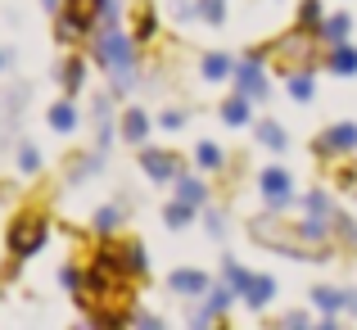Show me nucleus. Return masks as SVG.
<instances>
[{
    "instance_id": "cd10ccee",
    "label": "nucleus",
    "mask_w": 357,
    "mask_h": 330,
    "mask_svg": "<svg viewBox=\"0 0 357 330\" xmlns=\"http://www.w3.org/2000/svg\"><path fill=\"white\" fill-rule=\"evenodd\" d=\"M118 222H122V213H118V209H100V213H96V231H100V235H114V231H118Z\"/></svg>"
},
{
    "instance_id": "5701e85b",
    "label": "nucleus",
    "mask_w": 357,
    "mask_h": 330,
    "mask_svg": "<svg viewBox=\"0 0 357 330\" xmlns=\"http://www.w3.org/2000/svg\"><path fill=\"white\" fill-rule=\"evenodd\" d=\"M285 82L294 100H312V73H285Z\"/></svg>"
},
{
    "instance_id": "f03ea898",
    "label": "nucleus",
    "mask_w": 357,
    "mask_h": 330,
    "mask_svg": "<svg viewBox=\"0 0 357 330\" xmlns=\"http://www.w3.org/2000/svg\"><path fill=\"white\" fill-rule=\"evenodd\" d=\"M45 231H50V226H45V218H41L36 209L18 213V218L9 222V235H5V240H9V253H14L18 262H23V258H32V253L45 244Z\"/></svg>"
},
{
    "instance_id": "bb28decb",
    "label": "nucleus",
    "mask_w": 357,
    "mask_h": 330,
    "mask_svg": "<svg viewBox=\"0 0 357 330\" xmlns=\"http://www.w3.org/2000/svg\"><path fill=\"white\" fill-rule=\"evenodd\" d=\"M312 299H317V308H321V313H340V308H344V294H340V290H326V285L317 290Z\"/></svg>"
},
{
    "instance_id": "2f4dec72",
    "label": "nucleus",
    "mask_w": 357,
    "mask_h": 330,
    "mask_svg": "<svg viewBox=\"0 0 357 330\" xmlns=\"http://www.w3.org/2000/svg\"><path fill=\"white\" fill-rule=\"evenodd\" d=\"M18 167H23V172H41V154H36L32 145H23L18 149Z\"/></svg>"
},
{
    "instance_id": "4468645a",
    "label": "nucleus",
    "mask_w": 357,
    "mask_h": 330,
    "mask_svg": "<svg viewBox=\"0 0 357 330\" xmlns=\"http://www.w3.org/2000/svg\"><path fill=\"white\" fill-rule=\"evenodd\" d=\"M50 127L63 131V136H68V131H77V109H73V100H59V105L50 109Z\"/></svg>"
},
{
    "instance_id": "6e6552de",
    "label": "nucleus",
    "mask_w": 357,
    "mask_h": 330,
    "mask_svg": "<svg viewBox=\"0 0 357 330\" xmlns=\"http://www.w3.org/2000/svg\"><path fill=\"white\" fill-rule=\"evenodd\" d=\"M149 127H154V122H149L145 109H127V113H122V136H127L131 145H145Z\"/></svg>"
},
{
    "instance_id": "2eb2a0df",
    "label": "nucleus",
    "mask_w": 357,
    "mask_h": 330,
    "mask_svg": "<svg viewBox=\"0 0 357 330\" xmlns=\"http://www.w3.org/2000/svg\"><path fill=\"white\" fill-rule=\"evenodd\" d=\"M349 23H353L349 14H335V18H326V23H321V41H326V45H340V41H349Z\"/></svg>"
},
{
    "instance_id": "9b49d317",
    "label": "nucleus",
    "mask_w": 357,
    "mask_h": 330,
    "mask_svg": "<svg viewBox=\"0 0 357 330\" xmlns=\"http://www.w3.org/2000/svg\"><path fill=\"white\" fill-rule=\"evenodd\" d=\"M176 200H185V204H195V209H199V204L208 200V186H204L199 177L181 172V177H176Z\"/></svg>"
},
{
    "instance_id": "4be33fe9",
    "label": "nucleus",
    "mask_w": 357,
    "mask_h": 330,
    "mask_svg": "<svg viewBox=\"0 0 357 330\" xmlns=\"http://www.w3.org/2000/svg\"><path fill=\"white\" fill-rule=\"evenodd\" d=\"M298 18H303V27L307 32H321V0H303V5H298Z\"/></svg>"
},
{
    "instance_id": "f704fd0d",
    "label": "nucleus",
    "mask_w": 357,
    "mask_h": 330,
    "mask_svg": "<svg viewBox=\"0 0 357 330\" xmlns=\"http://www.w3.org/2000/svg\"><path fill=\"white\" fill-rule=\"evenodd\" d=\"M204 222H208V231H213V235H227V218H222L218 209H213V213H208V218H204Z\"/></svg>"
},
{
    "instance_id": "dca6fc26",
    "label": "nucleus",
    "mask_w": 357,
    "mask_h": 330,
    "mask_svg": "<svg viewBox=\"0 0 357 330\" xmlns=\"http://www.w3.org/2000/svg\"><path fill=\"white\" fill-rule=\"evenodd\" d=\"M163 222L172 226V231H181V226H190L195 222V204H185V200H176V204H167V213H163Z\"/></svg>"
},
{
    "instance_id": "412c9836",
    "label": "nucleus",
    "mask_w": 357,
    "mask_h": 330,
    "mask_svg": "<svg viewBox=\"0 0 357 330\" xmlns=\"http://www.w3.org/2000/svg\"><path fill=\"white\" fill-rule=\"evenodd\" d=\"M253 131H258V140H262L267 149H285V145H289V140H285V131H280L276 122H258Z\"/></svg>"
},
{
    "instance_id": "b1692460",
    "label": "nucleus",
    "mask_w": 357,
    "mask_h": 330,
    "mask_svg": "<svg viewBox=\"0 0 357 330\" xmlns=\"http://www.w3.org/2000/svg\"><path fill=\"white\" fill-rule=\"evenodd\" d=\"M331 231L340 235L344 244H353V249H357V222H353V218H344V213H335V218H331Z\"/></svg>"
},
{
    "instance_id": "6ab92c4d",
    "label": "nucleus",
    "mask_w": 357,
    "mask_h": 330,
    "mask_svg": "<svg viewBox=\"0 0 357 330\" xmlns=\"http://www.w3.org/2000/svg\"><path fill=\"white\" fill-rule=\"evenodd\" d=\"M158 32V18L149 5H136V41H149V36Z\"/></svg>"
},
{
    "instance_id": "f8f14e48",
    "label": "nucleus",
    "mask_w": 357,
    "mask_h": 330,
    "mask_svg": "<svg viewBox=\"0 0 357 330\" xmlns=\"http://www.w3.org/2000/svg\"><path fill=\"white\" fill-rule=\"evenodd\" d=\"M172 290H176V294H204V290H208V276H204V271H195V267L172 271Z\"/></svg>"
},
{
    "instance_id": "a878e982",
    "label": "nucleus",
    "mask_w": 357,
    "mask_h": 330,
    "mask_svg": "<svg viewBox=\"0 0 357 330\" xmlns=\"http://www.w3.org/2000/svg\"><path fill=\"white\" fill-rule=\"evenodd\" d=\"M227 18V0H199V23H213L218 27Z\"/></svg>"
},
{
    "instance_id": "4c0bfd02",
    "label": "nucleus",
    "mask_w": 357,
    "mask_h": 330,
    "mask_svg": "<svg viewBox=\"0 0 357 330\" xmlns=\"http://www.w3.org/2000/svg\"><path fill=\"white\" fill-rule=\"evenodd\" d=\"M0 68H5V54H0Z\"/></svg>"
},
{
    "instance_id": "f3484780",
    "label": "nucleus",
    "mask_w": 357,
    "mask_h": 330,
    "mask_svg": "<svg viewBox=\"0 0 357 330\" xmlns=\"http://www.w3.org/2000/svg\"><path fill=\"white\" fill-rule=\"evenodd\" d=\"M236 73V63L227 59V54H204V77L208 82H222V77H231Z\"/></svg>"
},
{
    "instance_id": "9d476101",
    "label": "nucleus",
    "mask_w": 357,
    "mask_h": 330,
    "mask_svg": "<svg viewBox=\"0 0 357 330\" xmlns=\"http://www.w3.org/2000/svg\"><path fill=\"white\" fill-rule=\"evenodd\" d=\"M271 294H276V280H271V276H253L249 290H244V303H249L253 313H262V308L271 303Z\"/></svg>"
},
{
    "instance_id": "20e7f679",
    "label": "nucleus",
    "mask_w": 357,
    "mask_h": 330,
    "mask_svg": "<svg viewBox=\"0 0 357 330\" xmlns=\"http://www.w3.org/2000/svg\"><path fill=\"white\" fill-rule=\"evenodd\" d=\"M236 82H240V91L249 100H267V73H262V54H249V59L236 68Z\"/></svg>"
},
{
    "instance_id": "c756f323",
    "label": "nucleus",
    "mask_w": 357,
    "mask_h": 330,
    "mask_svg": "<svg viewBox=\"0 0 357 330\" xmlns=\"http://www.w3.org/2000/svg\"><path fill=\"white\" fill-rule=\"evenodd\" d=\"M59 280H63V290H73V294H82V290H86V271H77V267H63Z\"/></svg>"
},
{
    "instance_id": "f257e3e1",
    "label": "nucleus",
    "mask_w": 357,
    "mask_h": 330,
    "mask_svg": "<svg viewBox=\"0 0 357 330\" xmlns=\"http://www.w3.org/2000/svg\"><path fill=\"white\" fill-rule=\"evenodd\" d=\"M96 59L105 63L109 73H114L118 87H131V82H136V45H131L114 23H109L105 32L96 36Z\"/></svg>"
},
{
    "instance_id": "72a5a7b5",
    "label": "nucleus",
    "mask_w": 357,
    "mask_h": 330,
    "mask_svg": "<svg viewBox=\"0 0 357 330\" xmlns=\"http://www.w3.org/2000/svg\"><path fill=\"white\" fill-rule=\"evenodd\" d=\"M163 127H167V131L185 127V113H181V109H167V113H163Z\"/></svg>"
},
{
    "instance_id": "c85d7f7f",
    "label": "nucleus",
    "mask_w": 357,
    "mask_h": 330,
    "mask_svg": "<svg viewBox=\"0 0 357 330\" xmlns=\"http://www.w3.org/2000/svg\"><path fill=\"white\" fill-rule=\"evenodd\" d=\"M145 267H149V258H145V244H127V271H131V276H140Z\"/></svg>"
},
{
    "instance_id": "1a4fd4ad",
    "label": "nucleus",
    "mask_w": 357,
    "mask_h": 330,
    "mask_svg": "<svg viewBox=\"0 0 357 330\" xmlns=\"http://www.w3.org/2000/svg\"><path fill=\"white\" fill-rule=\"evenodd\" d=\"M326 68H331V73H340V77H353V73H357V50H353V45H331V54H326Z\"/></svg>"
},
{
    "instance_id": "423d86ee",
    "label": "nucleus",
    "mask_w": 357,
    "mask_h": 330,
    "mask_svg": "<svg viewBox=\"0 0 357 330\" xmlns=\"http://www.w3.org/2000/svg\"><path fill=\"white\" fill-rule=\"evenodd\" d=\"M276 54L285 59V73H289V63H307V59H312V41H307V27H303V32H294V36H285V41H276Z\"/></svg>"
},
{
    "instance_id": "0eeeda50",
    "label": "nucleus",
    "mask_w": 357,
    "mask_h": 330,
    "mask_svg": "<svg viewBox=\"0 0 357 330\" xmlns=\"http://www.w3.org/2000/svg\"><path fill=\"white\" fill-rule=\"evenodd\" d=\"M353 145H357V127L353 122H340V127H331L317 140V154H340V149H353Z\"/></svg>"
},
{
    "instance_id": "473e14b6",
    "label": "nucleus",
    "mask_w": 357,
    "mask_h": 330,
    "mask_svg": "<svg viewBox=\"0 0 357 330\" xmlns=\"http://www.w3.org/2000/svg\"><path fill=\"white\" fill-rule=\"evenodd\" d=\"M172 14H176V23H190V18H199V5L195 0H172Z\"/></svg>"
},
{
    "instance_id": "39448f33",
    "label": "nucleus",
    "mask_w": 357,
    "mask_h": 330,
    "mask_svg": "<svg viewBox=\"0 0 357 330\" xmlns=\"http://www.w3.org/2000/svg\"><path fill=\"white\" fill-rule=\"evenodd\" d=\"M140 167H145L154 181H176L185 163L176 154H167V149H145V154H140Z\"/></svg>"
},
{
    "instance_id": "a211bd4d",
    "label": "nucleus",
    "mask_w": 357,
    "mask_h": 330,
    "mask_svg": "<svg viewBox=\"0 0 357 330\" xmlns=\"http://www.w3.org/2000/svg\"><path fill=\"white\" fill-rule=\"evenodd\" d=\"M195 163H199V167H204V172H218V167H222V163H227V154H222V149H218V145H213V140H204V145H199V149H195Z\"/></svg>"
},
{
    "instance_id": "393cba45",
    "label": "nucleus",
    "mask_w": 357,
    "mask_h": 330,
    "mask_svg": "<svg viewBox=\"0 0 357 330\" xmlns=\"http://www.w3.org/2000/svg\"><path fill=\"white\" fill-rule=\"evenodd\" d=\"M307 218H317V222H331V218H335L331 200H326L321 190H317V195H307Z\"/></svg>"
},
{
    "instance_id": "c9c22d12",
    "label": "nucleus",
    "mask_w": 357,
    "mask_h": 330,
    "mask_svg": "<svg viewBox=\"0 0 357 330\" xmlns=\"http://www.w3.org/2000/svg\"><path fill=\"white\" fill-rule=\"evenodd\" d=\"M344 308H353V313H357V294H344Z\"/></svg>"
},
{
    "instance_id": "7c9ffc66",
    "label": "nucleus",
    "mask_w": 357,
    "mask_h": 330,
    "mask_svg": "<svg viewBox=\"0 0 357 330\" xmlns=\"http://www.w3.org/2000/svg\"><path fill=\"white\" fill-rule=\"evenodd\" d=\"M249 280H253L249 271H240L236 262H227V285H231V290H240V294H244V290H249Z\"/></svg>"
},
{
    "instance_id": "ddd939ff",
    "label": "nucleus",
    "mask_w": 357,
    "mask_h": 330,
    "mask_svg": "<svg viewBox=\"0 0 357 330\" xmlns=\"http://www.w3.org/2000/svg\"><path fill=\"white\" fill-rule=\"evenodd\" d=\"M249 105H253V100L244 96V91H236V96L222 105V122H231V127H244V122H249Z\"/></svg>"
},
{
    "instance_id": "7ed1b4c3",
    "label": "nucleus",
    "mask_w": 357,
    "mask_h": 330,
    "mask_svg": "<svg viewBox=\"0 0 357 330\" xmlns=\"http://www.w3.org/2000/svg\"><path fill=\"white\" fill-rule=\"evenodd\" d=\"M258 190H262V200H267L276 213H285L289 204H294V181H289V172H285V167H262Z\"/></svg>"
},
{
    "instance_id": "aec40b11",
    "label": "nucleus",
    "mask_w": 357,
    "mask_h": 330,
    "mask_svg": "<svg viewBox=\"0 0 357 330\" xmlns=\"http://www.w3.org/2000/svg\"><path fill=\"white\" fill-rule=\"evenodd\" d=\"M59 77H63V91H68V96H77V91H82V77H86L82 59H68V63H63V73H59Z\"/></svg>"
},
{
    "instance_id": "e433bc0d",
    "label": "nucleus",
    "mask_w": 357,
    "mask_h": 330,
    "mask_svg": "<svg viewBox=\"0 0 357 330\" xmlns=\"http://www.w3.org/2000/svg\"><path fill=\"white\" fill-rule=\"evenodd\" d=\"M45 5H50V9H59V5H63V0H45Z\"/></svg>"
}]
</instances>
